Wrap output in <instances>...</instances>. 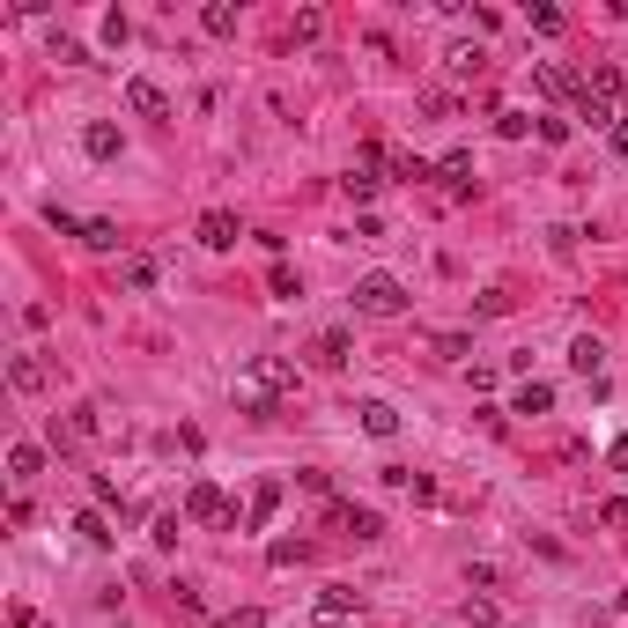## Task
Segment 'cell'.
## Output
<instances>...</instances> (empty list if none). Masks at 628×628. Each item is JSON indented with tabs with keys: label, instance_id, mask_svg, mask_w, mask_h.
Here are the masks:
<instances>
[{
	"label": "cell",
	"instance_id": "11",
	"mask_svg": "<svg viewBox=\"0 0 628 628\" xmlns=\"http://www.w3.org/2000/svg\"><path fill=\"white\" fill-rule=\"evenodd\" d=\"M569 370H577V377H599V370H606L599 333H577V340H569Z\"/></svg>",
	"mask_w": 628,
	"mask_h": 628
},
{
	"label": "cell",
	"instance_id": "13",
	"mask_svg": "<svg viewBox=\"0 0 628 628\" xmlns=\"http://www.w3.org/2000/svg\"><path fill=\"white\" fill-rule=\"evenodd\" d=\"M8 473H15V488H30L37 473H45V451H37V444H15V451H8Z\"/></svg>",
	"mask_w": 628,
	"mask_h": 628
},
{
	"label": "cell",
	"instance_id": "1",
	"mask_svg": "<svg viewBox=\"0 0 628 628\" xmlns=\"http://www.w3.org/2000/svg\"><path fill=\"white\" fill-rule=\"evenodd\" d=\"M296 385V363L289 355H259V363H244L237 370V385H230V399L244 414H252V422H274V399Z\"/></svg>",
	"mask_w": 628,
	"mask_h": 628
},
{
	"label": "cell",
	"instance_id": "29",
	"mask_svg": "<svg viewBox=\"0 0 628 628\" xmlns=\"http://www.w3.org/2000/svg\"><path fill=\"white\" fill-rule=\"evenodd\" d=\"M126 289H156V259H126Z\"/></svg>",
	"mask_w": 628,
	"mask_h": 628
},
{
	"label": "cell",
	"instance_id": "30",
	"mask_svg": "<svg viewBox=\"0 0 628 628\" xmlns=\"http://www.w3.org/2000/svg\"><path fill=\"white\" fill-rule=\"evenodd\" d=\"M473 311H481V318H503V311H510V289H481V303H473Z\"/></svg>",
	"mask_w": 628,
	"mask_h": 628
},
{
	"label": "cell",
	"instance_id": "15",
	"mask_svg": "<svg viewBox=\"0 0 628 628\" xmlns=\"http://www.w3.org/2000/svg\"><path fill=\"white\" fill-rule=\"evenodd\" d=\"M311 363L318 370H340V363H348V333H318L311 340Z\"/></svg>",
	"mask_w": 628,
	"mask_h": 628
},
{
	"label": "cell",
	"instance_id": "9",
	"mask_svg": "<svg viewBox=\"0 0 628 628\" xmlns=\"http://www.w3.org/2000/svg\"><path fill=\"white\" fill-rule=\"evenodd\" d=\"M355 422H363V436L385 444V436H399V407H392V399H363V407H355Z\"/></svg>",
	"mask_w": 628,
	"mask_h": 628
},
{
	"label": "cell",
	"instance_id": "27",
	"mask_svg": "<svg viewBox=\"0 0 628 628\" xmlns=\"http://www.w3.org/2000/svg\"><path fill=\"white\" fill-rule=\"evenodd\" d=\"M178 525H185V510H163V518H156V532H148V540H156V547H178Z\"/></svg>",
	"mask_w": 628,
	"mask_h": 628
},
{
	"label": "cell",
	"instance_id": "18",
	"mask_svg": "<svg viewBox=\"0 0 628 628\" xmlns=\"http://www.w3.org/2000/svg\"><path fill=\"white\" fill-rule=\"evenodd\" d=\"M45 444H52V451H60V459H67V451H82V444H89V436H82V429H74V414H67V422H60V414H52V429H45Z\"/></svg>",
	"mask_w": 628,
	"mask_h": 628
},
{
	"label": "cell",
	"instance_id": "14",
	"mask_svg": "<svg viewBox=\"0 0 628 628\" xmlns=\"http://www.w3.org/2000/svg\"><path fill=\"white\" fill-rule=\"evenodd\" d=\"M436 178H444V193H473V156H444V163H436Z\"/></svg>",
	"mask_w": 628,
	"mask_h": 628
},
{
	"label": "cell",
	"instance_id": "16",
	"mask_svg": "<svg viewBox=\"0 0 628 628\" xmlns=\"http://www.w3.org/2000/svg\"><path fill=\"white\" fill-rule=\"evenodd\" d=\"M8 385H15V392H45V363H37V355H15V363H8Z\"/></svg>",
	"mask_w": 628,
	"mask_h": 628
},
{
	"label": "cell",
	"instance_id": "28",
	"mask_svg": "<svg viewBox=\"0 0 628 628\" xmlns=\"http://www.w3.org/2000/svg\"><path fill=\"white\" fill-rule=\"evenodd\" d=\"M496 133H503V141H525L532 119H525V111H496Z\"/></svg>",
	"mask_w": 628,
	"mask_h": 628
},
{
	"label": "cell",
	"instance_id": "4",
	"mask_svg": "<svg viewBox=\"0 0 628 628\" xmlns=\"http://www.w3.org/2000/svg\"><path fill=\"white\" fill-rule=\"evenodd\" d=\"M185 525H230L237 532V518H230V503H222L215 481H193V496H185Z\"/></svg>",
	"mask_w": 628,
	"mask_h": 628
},
{
	"label": "cell",
	"instance_id": "7",
	"mask_svg": "<svg viewBox=\"0 0 628 628\" xmlns=\"http://www.w3.org/2000/svg\"><path fill=\"white\" fill-rule=\"evenodd\" d=\"M281 496H289V488H281V481H259V488H252V503H244V532H266V525H274Z\"/></svg>",
	"mask_w": 628,
	"mask_h": 628
},
{
	"label": "cell",
	"instance_id": "34",
	"mask_svg": "<svg viewBox=\"0 0 628 628\" xmlns=\"http://www.w3.org/2000/svg\"><path fill=\"white\" fill-rule=\"evenodd\" d=\"M614 148H621V156H628V119H614Z\"/></svg>",
	"mask_w": 628,
	"mask_h": 628
},
{
	"label": "cell",
	"instance_id": "31",
	"mask_svg": "<svg viewBox=\"0 0 628 628\" xmlns=\"http://www.w3.org/2000/svg\"><path fill=\"white\" fill-rule=\"evenodd\" d=\"M215 628H266V614H259V606H237V614H222Z\"/></svg>",
	"mask_w": 628,
	"mask_h": 628
},
{
	"label": "cell",
	"instance_id": "20",
	"mask_svg": "<svg viewBox=\"0 0 628 628\" xmlns=\"http://www.w3.org/2000/svg\"><path fill=\"white\" fill-rule=\"evenodd\" d=\"M82 244H89V252H119V222H82Z\"/></svg>",
	"mask_w": 628,
	"mask_h": 628
},
{
	"label": "cell",
	"instance_id": "25",
	"mask_svg": "<svg viewBox=\"0 0 628 628\" xmlns=\"http://www.w3.org/2000/svg\"><path fill=\"white\" fill-rule=\"evenodd\" d=\"M318 37H326V15L303 8V15H296V45H318Z\"/></svg>",
	"mask_w": 628,
	"mask_h": 628
},
{
	"label": "cell",
	"instance_id": "10",
	"mask_svg": "<svg viewBox=\"0 0 628 628\" xmlns=\"http://www.w3.org/2000/svg\"><path fill=\"white\" fill-rule=\"evenodd\" d=\"M510 414H532V422H540V414H555V385L525 377V385H518V399H510Z\"/></svg>",
	"mask_w": 628,
	"mask_h": 628
},
{
	"label": "cell",
	"instance_id": "33",
	"mask_svg": "<svg viewBox=\"0 0 628 628\" xmlns=\"http://www.w3.org/2000/svg\"><path fill=\"white\" fill-rule=\"evenodd\" d=\"M599 525H614V532H628V496H614V503H606V510H599Z\"/></svg>",
	"mask_w": 628,
	"mask_h": 628
},
{
	"label": "cell",
	"instance_id": "24",
	"mask_svg": "<svg viewBox=\"0 0 628 628\" xmlns=\"http://www.w3.org/2000/svg\"><path fill=\"white\" fill-rule=\"evenodd\" d=\"M74 532H82L89 547H111V525H104V510H82V518H74Z\"/></svg>",
	"mask_w": 628,
	"mask_h": 628
},
{
	"label": "cell",
	"instance_id": "5",
	"mask_svg": "<svg viewBox=\"0 0 628 628\" xmlns=\"http://www.w3.org/2000/svg\"><path fill=\"white\" fill-rule=\"evenodd\" d=\"M237 215H230V207H207V215H200V244H207V252H237Z\"/></svg>",
	"mask_w": 628,
	"mask_h": 628
},
{
	"label": "cell",
	"instance_id": "6",
	"mask_svg": "<svg viewBox=\"0 0 628 628\" xmlns=\"http://www.w3.org/2000/svg\"><path fill=\"white\" fill-rule=\"evenodd\" d=\"M326 518L348 532V540H377V532H385V518H377V510H363V503H333Z\"/></svg>",
	"mask_w": 628,
	"mask_h": 628
},
{
	"label": "cell",
	"instance_id": "2",
	"mask_svg": "<svg viewBox=\"0 0 628 628\" xmlns=\"http://www.w3.org/2000/svg\"><path fill=\"white\" fill-rule=\"evenodd\" d=\"M355 311H363V318H399V311H407V281H399V274H363V281H355Z\"/></svg>",
	"mask_w": 628,
	"mask_h": 628
},
{
	"label": "cell",
	"instance_id": "32",
	"mask_svg": "<svg viewBox=\"0 0 628 628\" xmlns=\"http://www.w3.org/2000/svg\"><path fill=\"white\" fill-rule=\"evenodd\" d=\"M569 133H577V119H540V141H555V148H562Z\"/></svg>",
	"mask_w": 628,
	"mask_h": 628
},
{
	"label": "cell",
	"instance_id": "23",
	"mask_svg": "<svg viewBox=\"0 0 628 628\" xmlns=\"http://www.w3.org/2000/svg\"><path fill=\"white\" fill-rule=\"evenodd\" d=\"M481 60H488L481 45H451V52H444V67H451V74H481Z\"/></svg>",
	"mask_w": 628,
	"mask_h": 628
},
{
	"label": "cell",
	"instance_id": "21",
	"mask_svg": "<svg viewBox=\"0 0 628 628\" xmlns=\"http://www.w3.org/2000/svg\"><path fill=\"white\" fill-rule=\"evenodd\" d=\"M200 23H207V37H237V8L215 0V8H200Z\"/></svg>",
	"mask_w": 628,
	"mask_h": 628
},
{
	"label": "cell",
	"instance_id": "26",
	"mask_svg": "<svg viewBox=\"0 0 628 628\" xmlns=\"http://www.w3.org/2000/svg\"><path fill=\"white\" fill-rule=\"evenodd\" d=\"M266 289H274V296H281V303H296V296H303V281H296V274H289V266H274V274H266Z\"/></svg>",
	"mask_w": 628,
	"mask_h": 628
},
{
	"label": "cell",
	"instance_id": "19",
	"mask_svg": "<svg viewBox=\"0 0 628 628\" xmlns=\"http://www.w3.org/2000/svg\"><path fill=\"white\" fill-rule=\"evenodd\" d=\"M584 97H599V104H621V67H592V82H584Z\"/></svg>",
	"mask_w": 628,
	"mask_h": 628
},
{
	"label": "cell",
	"instance_id": "22",
	"mask_svg": "<svg viewBox=\"0 0 628 628\" xmlns=\"http://www.w3.org/2000/svg\"><path fill=\"white\" fill-rule=\"evenodd\" d=\"M429 348H436V363H466V355H473V340H466V333H436Z\"/></svg>",
	"mask_w": 628,
	"mask_h": 628
},
{
	"label": "cell",
	"instance_id": "8",
	"mask_svg": "<svg viewBox=\"0 0 628 628\" xmlns=\"http://www.w3.org/2000/svg\"><path fill=\"white\" fill-rule=\"evenodd\" d=\"M126 111H133V119H163L170 97H163L156 82H148V74H133V82H126Z\"/></svg>",
	"mask_w": 628,
	"mask_h": 628
},
{
	"label": "cell",
	"instance_id": "17",
	"mask_svg": "<svg viewBox=\"0 0 628 628\" xmlns=\"http://www.w3.org/2000/svg\"><path fill=\"white\" fill-rule=\"evenodd\" d=\"M540 89H547V97H569V104L584 97V82H577L569 67H540Z\"/></svg>",
	"mask_w": 628,
	"mask_h": 628
},
{
	"label": "cell",
	"instance_id": "3",
	"mask_svg": "<svg viewBox=\"0 0 628 628\" xmlns=\"http://www.w3.org/2000/svg\"><path fill=\"white\" fill-rule=\"evenodd\" d=\"M311 621H318V628H363V599H355L348 584H326L318 606H311Z\"/></svg>",
	"mask_w": 628,
	"mask_h": 628
},
{
	"label": "cell",
	"instance_id": "12",
	"mask_svg": "<svg viewBox=\"0 0 628 628\" xmlns=\"http://www.w3.org/2000/svg\"><path fill=\"white\" fill-rule=\"evenodd\" d=\"M82 148H89L97 163H111V156H119L126 141H119V126H111V119H89V126H82Z\"/></svg>",
	"mask_w": 628,
	"mask_h": 628
}]
</instances>
